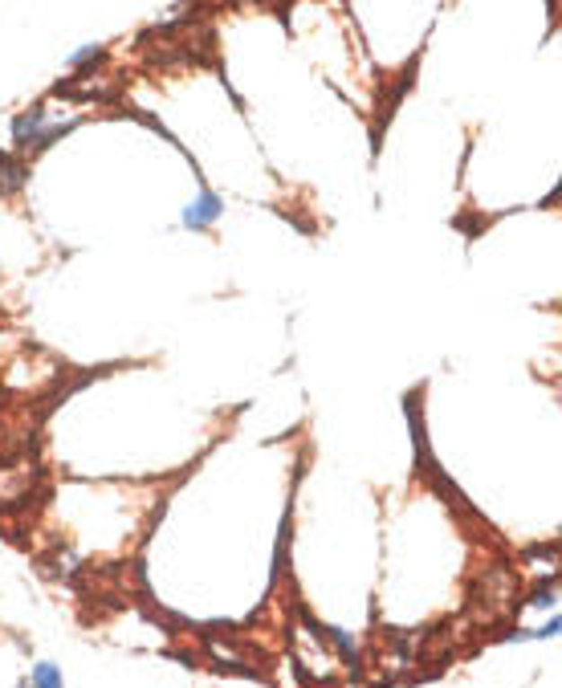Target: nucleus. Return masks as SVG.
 Listing matches in <instances>:
<instances>
[{"mask_svg": "<svg viewBox=\"0 0 562 688\" xmlns=\"http://www.w3.org/2000/svg\"><path fill=\"white\" fill-rule=\"evenodd\" d=\"M21 184H25V168H21L13 155H4V151H0V196L17 192Z\"/></svg>", "mask_w": 562, "mask_h": 688, "instance_id": "nucleus-4", "label": "nucleus"}, {"mask_svg": "<svg viewBox=\"0 0 562 688\" xmlns=\"http://www.w3.org/2000/svg\"><path fill=\"white\" fill-rule=\"evenodd\" d=\"M558 627H562V623H558V615H554V619H550V623H546V627H542V631H538V640H550V635H558Z\"/></svg>", "mask_w": 562, "mask_h": 688, "instance_id": "nucleus-7", "label": "nucleus"}, {"mask_svg": "<svg viewBox=\"0 0 562 688\" xmlns=\"http://www.w3.org/2000/svg\"><path fill=\"white\" fill-rule=\"evenodd\" d=\"M33 684H62V672L53 668V664H41V668L33 672Z\"/></svg>", "mask_w": 562, "mask_h": 688, "instance_id": "nucleus-6", "label": "nucleus"}, {"mask_svg": "<svg viewBox=\"0 0 562 688\" xmlns=\"http://www.w3.org/2000/svg\"><path fill=\"white\" fill-rule=\"evenodd\" d=\"M86 62H102V45H82V49L70 57L74 70H78V65H86Z\"/></svg>", "mask_w": 562, "mask_h": 688, "instance_id": "nucleus-5", "label": "nucleus"}, {"mask_svg": "<svg viewBox=\"0 0 562 688\" xmlns=\"http://www.w3.org/2000/svg\"><path fill=\"white\" fill-rule=\"evenodd\" d=\"M33 481H37V473L29 468V460H9V465H0V509L25 501Z\"/></svg>", "mask_w": 562, "mask_h": 688, "instance_id": "nucleus-1", "label": "nucleus"}, {"mask_svg": "<svg viewBox=\"0 0 562 688\" xmlns=\"http://www.w3.org/2000/svg\"><path fill=\"white\" fill-rule=\"evenodd\" d=\"M220 212H224V200L216 192H208V187H200V204H192L184 212V229H208Z\"/></svg>", "mask_w": 562, "mask_h": 688, "instance_id": "nucleus-2", "label": "nucleus"}, {"mask_svg": "<svg viewBox=\"0 0 562 688\" xmlns=\"http://www.w3.org/2000/svg\"><path fill=\"white\" fill-rule=\"evenodd\" d=\"M45 131V106H33V110H25V115L13 123V139H17L21 151H29L37 143V135Z\"/></svg>", "mask_w": 562, "mask_h": 688, "instance_id": "nucleus-3", "label": "nucleus"}]
</instances>
